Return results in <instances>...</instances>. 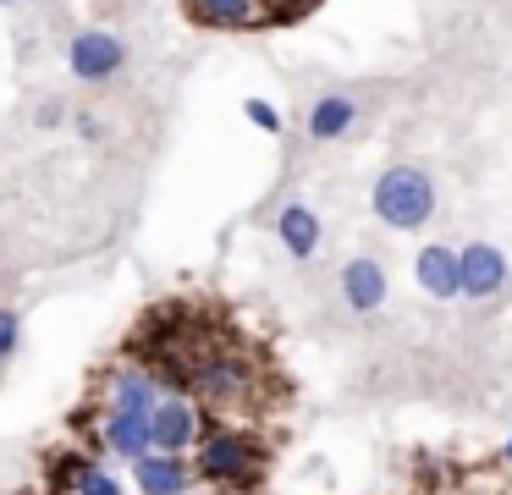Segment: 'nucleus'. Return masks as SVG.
<instances>
[{
	"label": "nucleus",
	"instance_id": "13",
	"mask_svg": "<svg viewBox=\"0 0 512 495\" xmlns=\"http://www.w3.org/2000/svg\"><path fill=\"white\" fill-rule=\"evenodd\" d=\"M276 237H281V248H287V259L309 264L314 253H320L325 226H320V215H314L309 204H281V215H276Z\"/></svg>",
	"mask_w": 512,
	"mask_h": 495
},
{
	"label": "nucleus",
	"instance_id": "23",
	"mask_svg": "<svg viewBox=\"0 0 512 495\" xmlns=\"http://www.w3.org/2000/svg\"><path fill=\"white\" fill-rule=\"evenodd\" d=\"M0 6H12V0H0Z\"/></svg>",
	"mask_w": 512,
	"mask_h": 495
},
{
	"label": "nucleus",
	"instance_id": "17",
	"mask_svg": "<svg viewBox=\"0 0 512 495\" xmlns=\"http://www.w3.org/2000/svg\"><path fill=\"white\" fill-rule=\"evenodd\" d=\"M243 116L254 121L259 132H270V138H281V127H287V121H281V110L270 105V99H248V105H243Z\"/></svg>",
	"mask_w": 512,
	"mask_h": 495
},
{
	"label": "nucleus",
	"instance_id": "15",
	"mask_svg": "<svg viewBox=\"0 0 512 495\" xmlns=\"http://www.w3.org/2000/svg\"><path fill=\"white\" fill-rule=\"evenodd\" d=\"M94 468H100V462L83 457V451H61V457L50 462V484H56V490H78V484L89 479Z\"/></svg>",
	"mask_w": 512,
	"mask_h": 495
},
{
	"label": "nucleus",
	"instance_id": "6",
	"mask_svg": "<svg viewBox=\"0 0 512 495\" xmlns=\"http://www.w3.org/2000/svg\"><path fill=\"white\" fill-rule=\"evenodd\" d=\"M336 292H342L347 314H380V308H386V297H391V275H386V264H380L375 253H358V259L342 264Z\"/></svg>",
	"mask_w": 512,
	"mask_h": 495
},
{
	"label": "nucleus",
	"instance_id": "18",
	"mask_svg": "<svg viewBox=\"0 0 512 495\" xmlns=\"http://www.w3.org/2000/svg\"><path fill=\"white\" fill-rule=\"evenodd\" d=\"M17 341H23V314L17 308H0V363L17 352Z\"/></svg>",
	"mask_w": 512,
	"mask_h": 495
},
{
	"label": "nucleus",
	"instance_id": "10",
	"mask_svg": "<svg viewBox=\"0 0 512 495\" xmlns=\"http://www.w3.org/2000/svg\"><path fill=\"white\" fill-rule=\"evenodd\" d=\"M160 380H155V369H144V363H127V369H111L105 374V402L116 407V413H155L160 407Z\"/></svg>",
	"mask_w": 512,
	"mask_h": 495
},
{
	"label": "nucleus",
	"instance_id": "9",
	"mask_svg": "<svg viewBox=\"0 0 512 495\" xmlns=\"http://www.w3.org/2000/svg\"><path fill=\"white\" fill-rule=\"evenodd\" d=\"M413 281H419V292L435 297V303L463 297V248H446V242L419 248V259H413Z\"/></svg>",
	"mask_w": 512,
	"mask_h": 495
},
{
	"label": "nucleus",
	"instance_id": "16",
	"mask_svg": "<svg viewBox=\"0 0 512 495\" xmlns=\"http://www.w3.org/2000/svg\"><path fill=\"white\" fill-rule=\"evenodd\" d=\"M67 121H72V110H67V99H61V94H45L34 105V127L56 132V127H67Z\"/></svg>",
	"mask_w": 512,
	"mask_h": 495
},
{
	"label": "nucleus",
	"instance_id": "1",
	"mask_svg": "<svg viewBox=\"0 0 512 495\" xmlns=\"http://www.w3.org/2000/svg\"><path fill=\"white\" fill-rule=\"evenodd\" d=\"M369 209H375L380 226L391 231H419L435 220V182L424 165H386L369 193Z\"/></svg>",
	"mask_w": 512,
	"mask_h": 495
},
{
	"label": "nucleus",
	"instance_id": "20",
	"mask_svg": "<svg viewBox=\"0 0 512 495\" xmlns=\"http://www.w3.org/2000/svg\"><path fill=\"white\" fill-rule=\"evenodd\" d=\"M265 6H270V17H276V22H287V17H298V11H309L314 0H265Z\"/></svg>",
	"mask_w": 512,
	"mask_h": 495
},
{
	"label": "nucleus",
	"instance_id": "8",
	"mask_svg": "<svg viewBox=\"0 0 512 495\" xmlns=\"http://www.w3.org/2000/svg\"><path fill=\"white\" fill-rule=\"evenodd\" d=\"M199 468L188 462V451H144L133 462V484L138 495H188Z\"/></svg>",
	"mask_w": 512,
	"mask_h": 495
},
{
	"label": "nucleus",
	"instance_id": "12",
	"mask_svg": "<svg viewBox=\"0 0 512 495\" xmlns=\"http://www.w3.org/2000/svg\"><path fill=\"white\" fill-rule=\"evenodd\" d=\"M182 6L204 28H265V22H276L265 0H182Z\"/></svg>",
	"mask_w": 512,
	"mask_h": 495
},
{
	"label": "nucleus",
	"instance_id": "14",
	"mask_svg": "<svg viewBox=\"0 0 512 495\" xmlns=\"http://www.w3.org/2000/svg\"><path fill=\"white\" fill-rule=\"evenodd\" d=\"M353 127H358V99L353 94H325V99H314L309 116H303V132H309L314 143H336Z\"/></svg>",
	"mask_w": 512,
	"mask_h": 495
},
{
	"label": "nucleus",
	"instance_id": "3",
	"mask_svg": "<svg viewBox=\"0 0 512 495\" xmlns=\"http://www.w3.org/2000/svg\"><path fill=\"white\" fill-rule=\"evenodd\" d=\"M83 435L94 440V451L127 462V468H133L144 451H155V429H149L144 413H116V407H105V413L94 418V429H83Z\"/></svg>",
	"mask_w": 512,
	"mask_h": 495
},
{
	"label": "nucleus",
	"instance_id": "5",
	"mask_svg": "<svg viewBox=\"0 0 512 495\" xmlns=\"http://www.w3.org/2000/svg\"><path fill=\"white\" fill-rule=\"evenodd\" d=\"M149 429H155V451H193L204 440V407L193 396H160Z\"/></svg>",
	"mask_w": 512,
	"mask_h": 495
},
{
	"label": "nucleus",
	"instance_id": "22",
	"mask_svg": "<svg viewBox=\"0 0 512 495\" xmlns=\"http://www.w3.org/2000/svg\"><path fill=\"white\" fill-rule=\"evenodd\" d=\"M501 462H512V435H507V440H501Z\"/></svg>",
	"mask_w": 512,
	"mask_h": 495
},
{
	"label": "nucleus",
	"instance_id": "4",
	"mask_svg": "<svg viewBox=\"0 0 512 495\" xmlns=\"http://www.w3.org/2000/svg\"><path fill=\"white\" fill-rule=\"evenodd\" d=\"M67 66H72V77H78V83H105V77H116V72L127 66L122 33H111V28H83V33H72Z\"/></svg>",
	"mask_w": 512,
	"mask_h": 495
},
{
	"label": "nucleus",
	"instance_id": "19",
	"mask_svg": "<svg viewBox=\"0 0 512 495\" xmlns=\"http://www.w3.org/2000/svg\"><path fill=\"white\" fill-rule=\"evenodd\" d=\"M78 495H122V479H116V473H105V468H94L89 479L78 484Z\"/></svg>",
	"mask_w": 512,
	"mask_h": 495
},
{
	"label": "nucleus",
	"instance_id": "11",
	"mask_svg": "<svg viewBox=\"0 0 512 495\" xmlns=\"http://www.w3.org/2000/svg\"><path fill=\"white\" fill-rule=\"evenodd\" d=\"M248 385H254V369H248L243 358H204L199 363V396L215 407H232L248 396Z\"/></svg>",
	"mask_w": 512,
	"mask_h": 495
},
{
	"label": "nucleus",
	"instance_id": "2",
	"mask_svg": "<svg viewBox=\"0 0 512 495\" xmlns=\"http://www.w3.org/2000/svg\"><path fill=\"white\" fill-rule=\"evenodd\" d=\"M193 468L204 484H259L265 473V446L243 429H204V440L193 446Z\"/></svg>",
	"mask_w": 512,
	"mask_h": 495
},
{
	"label": "nucleus",
	"instance_id": "21",
	"mask_svg": "<svg viewBox=\"0 0 512 495\" xmlns=\"http://www.w3.org/2000/svg\"><path fill=\"white\" fill-rule=\"evenodd\" d=\"M72 121H78V138H100V116H94V110H78V116H72Z\"/></svg>",
	"mask_w": 512,
	"mask_h": 495
},
{
	"label": "nucleus",
	"instance_id": "7",
	"mask_svg": "<svg viewBox=\"0 0 512 495\" xmlns=\"http://www.w3.org/2000/svg\"><path fill=\"white\" fill-rule=\"evenodd\" d=\"M507 281H512L507 253H501L496 242H468L463 248V297L468 303H490V297H501Z\"/></svg>",
	"mask_w": 512,
	"mask_h": 495
}]
</instances>
